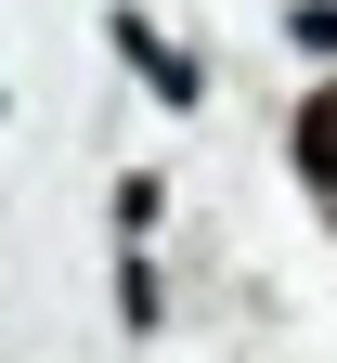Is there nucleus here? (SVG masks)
I'll list each match as a JSON object with an SVG mask.
<instances>
[{"mask_svg": "<svg viewBox=\"0 0 337 363\" xmlns=\"http://www.w3.org/2000/svg\"><path fill=\"white\" fill-rule=\"evenodd\" d=\"M104 39H117V65L156 91V104H195V52H169V39L143 26V13H104Z\"/></svg>", "mask_w": 337, "mask_h": 363, "instance_id": "f257e3e1", "label": "nucleus"}, {"mask_svg": "<svg viewBox=\"0 0 337 363\" xmlns=\"http://www.w3.org/2000/svg\"><path fill=\"white\" fill-rule=\"evenodd\" d=\"M117 325L156 337V259H143V247H117Z\"/></svg>", "mask_w": 337, "mask_h": 363, "instance_id": "f03ea898", "label": "nucleus"}, {"mask_svg": "<svg viewBox=\"0 0 337 363\" xmlns=\"http://www.w3.org/2000/svg\"><path fill=\"white\" fill-rule=\"evenodd\" d=\"M299 169H311V182H324V195H337V91H324V104L299 117Z\"/></svg>", "mask_w": 337, "mask_h": 363, "instance_id": "7ed1b4c3", "label": "nucleus"}, {"mask_svg": "<svg viewBox=\"0 0 337 363\" xmlns=\"http://www.w3.org/2000/svg\"><path fill=\"white\" fill-rule=\"evenodd\" d=\"M0 104H13V91H0Z\"/></svg>", "mask_w": 337, "mask_h": 363, "instance_id": "20e7f679", "label": "nucleus"}]
</instances>
